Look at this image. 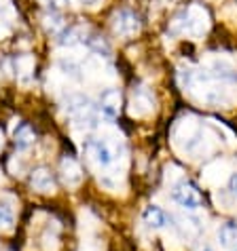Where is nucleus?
Here are the masks:
<instances>
[{
  "label": "nucleus",
  "mask_w": 237,
  "mask_h": 251,
  "mask_svg": "<svg viewBox=\"0 0 237 251\" xmlns=\"http://www.w3.org/2000/svg\"><path fill=\"white\" fill-rule=\"evenodd\" d=\"M207 27H210V15H207V11L199 4H191L189 9L180 11L176 15V19L172 24V32L189 34V36L197 38L207 32Z\"/></svg>",
  "instance_id": "f257e3e1"
},
{
  "label": "nucleus",
  "mask_w": 237,
  "mask_h": 251,
  "mask_svg": "<svg viewBox=\"0 0 237 251\" xmlns=\"http://www.w3.org/2000/svg\"><path fill=\"white\" fill-rule=\"evenodd\" d=\"M30 184L36 192H43V194H51L55 192V179L51 176V171L45 169V167H38V169L32 171L30 176Z\"/></svg>",
  "instance_id": "0eeeda50"
},
{
  "label": "nucleus",
  "mask_w": 237,
  "mask_h": 251,
  "mask_svg": "<svg viewBox=\"0 0 237 251\" xmlns=\"http://www.w3.org/2000/svg\"><path fill=\"white\" fill-rule=\"evenodd\" d=\"M91 156L102 169H110L118 158V148L108 139H95L91 144Z\"/></svg>",
  "instance_id": "39448f33"
},
{
  "label": "nucleus",
  "mask_w": 237,
  "mask_h": 251,
  "mask_svg": "<svg viewBox=\"0 0 237 251\" xmlns=\"http://www.w3.org/2000/svg\"><path fill=\"white\" fill-rule=\"evenodd\" d=\"M61 70H66V74H70V76H79L81 72V68L72 64V61H61Z\"/></svg>",
  "instance_id": "2eb2a0df"
},
{
  "label": "nucleus",
  "mask_w": 237,
  "mask_h": 251,
  "mask_svg": "<svg viewBox=\"0 0 237 251\" xmlns=\"http://www.w3.org/2000/svg\"><path fill=\"white\" fill-rule=\"evenodd\" d=\"M218 243L222 249L227 251H237V224L227 222L218 228Z\"/></svg>",
  "instance_id": "1a4fd4ad"
},
{
  "label": "nucleus",
  "mask_w": 237,
  "mask_h": 251,
  "mask_svg": "<svg viewBox=\"0 0 237 251\" xmlns=\"http://www.w3.org/2000/svg\"><path fill=\"white\" fill-rule=\"evenodd\" d=\"M47 4H51L53 9H61V6H66L68 4V0H45Z\"/></svg>",
  "instance_id": "dca6fc26"
},
{
  "label": "nucleus",
  "mask_w": 237,
  "mask_h": 251,
  "mask_svg": "<svg viewBox=\"0 0 237 251\" xmlns=\"http://www.w3.org/2000/svg\"><path fill=\"white\" fill-rule=\"evenodd\" d=\"M81 2H87V4H91V2H97V0H81Z\"/></svg>",
  "instance_id": "6ab92c4d"
},
{
  "label": "nucleus",
  "mask_w": 237,
  "mask_h": 251,
  "mask_svg": "<svg viewBox=\"0 0 237 251\" xmlns=\"http://www.w3.org/2000/svg\"><path fill=\"white\" fill-rule=\"evenodd\" d=\"M199 251H212L210 247H207V245H204V249H199Z\"/></svg>",
  "instance_id": "aec40b11"
},
{
  "label": "nucleus",
  "mask_w": 237,
  "mask_h": 251,
  "mask_svg": "<svg viewBox=\"0 0 237 251\" xmlns=\"http://www.w3.org/2000/svg\"><path fill=\"white\" fill-rule=\"evenodd\" d=\"M172 199L176 201L182 209H189V211H195V209H199L201 205H204L201 192L197 190V186L189 182V179H182V182H178L176 186H174Z\"/></svg>",
  "instance_id": "f03ea898"
},
{
  "label": "nucleus",
  "mask_w": 237,
  "mask_h": 251,
  "mask_svg": "<svg viewBox=\"0 0 237 251\" xmlns=\"http://www.w3.org/2000/svg\"><path fill=\"white\" fill-rule=\"evenodd\" d=\"M113 32L121 38H131L140 32V17L129 9H121L113 17Z\"/></svg>",
  "instance_id": "7ed1b4c3"
},
{
  "label": "nucleus",
  "mask_w": 237,
  "mask_h": 251,
  "mask_svg": "<svg viewBox=\"0 0 237 251\" xmlns=\"http://www.w3.org/2000/svg\"><path fill=\"white\" fill-rule=\"evenodd\" d=\"M36 139V133L30 125H19V129L15 131V146L17 148H30Z\"/></svg>",
  "instance_id": "f8f14e48"
},
{
  "label": "nucleus",
  "mask_w": 237,
  "mask_h": 251,
  "mask_svg": "<svg viewBox=\"0 0 237 251\" xmlns=\"http://www.w3.org/2000/svg\"><path fill=\"white\" fill-rule=\"evenodd\" d=\"M13 224H15L13 209L9 205L0 203V230H2V232H9V230H13Z\"/></svg>",
  "instance_id": "4468645a"
},
{
  "label": "nucleus",
  "mask_w": 237,
  "mask_h": 251,
  "mask_svg": "<svg viewBox=\"0 0 237 251\" xmlns=\"http://www.w3.org/2000/svg\"><path fill=\"white\" fill-rule=\"evenodd\" d=\"M6 9H9V2H6V0H0V13H4Z\"/></svg>",
  "instance_id": "a211bd4d"
},
{
  "label": "nucleus",
  "mask_w": 237,
  "mask_h": 251,
  "mask_svg": "<svg viewBox=\"0 0 237 251\" xmlns=\"http://www.w3.org/2000/svg\"><path fill=\"white\" fill-rule=\"evenodd\" d=\"M61 177H64V182L68 186H79L81 179H83V171L79 163H76L74 158L66 156L64 160H61Z\"/></svg>",
  "instance_id": "6e6552de"
},
{
  "label": "nucleus",
  "mask_w": 237,
  "mask_h": 251,
  "mask_svg": "<svg viewBox=\"0 0 237 251\" xmlns=\"http://www.w3.org/2000/svg\"><path fill=\"white\" fill-rule=\"evenodd\" d=\"M229 188H231V192H233L235 197H237V173H235V176L231 177V182H229Z\"/></svg>",
  "instance_id": "f3484780"
},
{
  "label": "nucleus",
  "mask_w": 237,
  "mask_h": 251,
  "mask_svg": "<svg viewBox=\"0 0 237 251\" xmlns=\"http://www.w3.org/2000/svg\"><path fill=\"white\" fill-rule=\"evenodd\" d=\"M155 110V97L146 87H134L131 91V114L146 116Z\"/></svg>",
  "instance_id": "423d86ee"
},
{
  "label": "nucleus",
  "mask_w": 237,
  "mask_h": 251,
  "mask_svg": "<svg viewBox=\"0 0 237 251\" xmlns=\"http://www.w3.org/2000/svg\"><path fill=\"white\" fill-rule=\"evenodd\" d=\"M118 110H121V95H118L117 89H108V91L102 93V112L108 118L118 116Z\"/></svg>",
  "instance_id": "9d476101"
},
{
  "label": "nucleus",
  "mask_w": 237,
  "mask_h": 251,
  "mask_svg": "<svg viewBox=\"0 0 237 251\" xmlns=\"http://www.w3.org/2000/svg\"><path fill=\"white\" fill-rule=\"evenodd\" d=\"M66 112L70 114L76 123H83V125H91L95 121V110L91 106V101L83 95H74L66 101Z\"/></svg>",
  "instance_id": "20e7f679"
},
{
  "label": "nucleus",
  "mask_w": 237,
  "mask_h": 251,
  "mask_svg": "<svg viewBox=\"0 0 237 251\" xmlns=\"http://www.w3.org/2000/svg\"><path fill=\"white\" fill-rule=\"evenodd\" d=\"M142 220H144V224L148 226V228H163L167 224V213L163 211L161 207H157V205H150V207H146L144 209V213H142Z\"/></svg>",
  "instance_id": "9b49d317"
},
{
  "label": "nucleus",
  "mask_w": 237,
  "mask_h": 251,
  "mask_svg": "<svg viewBox=\"0 0 237 251\" xmlns=\"http://www.w3.org/2000/svg\"><path fill=\"white\" fill-rule=\"evenodd\" d=\"M43 25H45V30L51 34H61L66 27L59 13H47V15H43Z\"/></svg>",
  "instance_id": "ddd939ff"
}]
</instances>
